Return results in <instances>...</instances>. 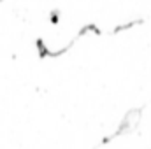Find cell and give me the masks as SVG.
<instances>
[{
	"mask_svg": "<svg viewBox=\"0 0 151 149\" xmlns=\"http://www.w3.org/2000/svg\"><path fill=\"white\" fill-rule=\"evenodd\" d=\"M51 23H55V25L58 23V12H53L51 14Z\"/></svg>",
	"mask_w": 151,
	"mask_h": 149,
	"instance_id": "6da1fadb",
	"label": "cell"
}]
</instances>
